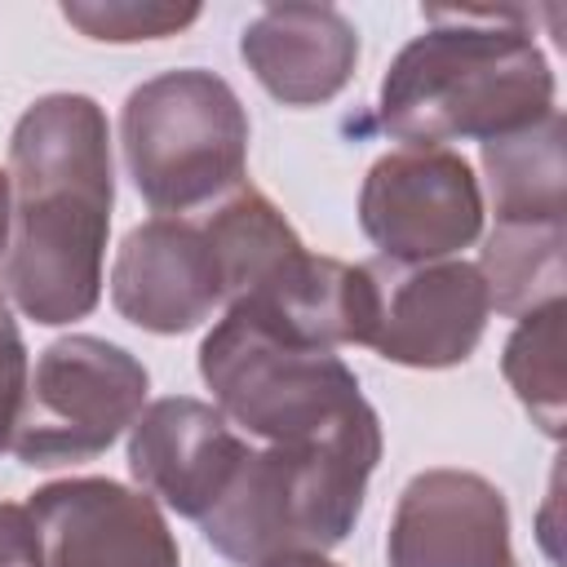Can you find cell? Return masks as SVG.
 <instances>
[{
  "label": "cell",
  "mask_w": 567,
  "mask_h": 567,
  "mask_svg": "<svg viewBox=\"0 0 567 567\" xmlns=\"http://www.w3.org/2000/svg\"><path fill=\"white\" fill-rule=\"evenodd\" d=\"M13 239L4 297L35 323L89 319L102 301V261L115 204L111 124L89 93L35 97L9 137Z\"/></svg>",
  "instance_id": "6da1fadb"
},
{
  "label": "cell",
  "mask_w": 567,
  "mask_h": 567,
  "mask_svg": "<svg viewBox=\"0 0 567 567\" xmlns=\"http://www.w3.org/2000/svg\"><path fill=\"white\" fill-rule=\"evenodd\" d=\"M554 66L523 9H425L377 89V124L408 146L496 142L554 115Z\"/></svg>",
  "instance_id": "7a4b0ae2"
},
{
  "label": "cell",
  "mask_w": 567,
  "mask_h": 567,
  "mask_svg": "<svg viewBox=\"0 0 567 567\" xmlns=\"http://www.w3.org/2000/svg\"><path fill=\"white\" fill-rule=\"evenodd\" d=\"M199 377L213 390V408L261 443L306 447L381 434L377 408L341 354L301 346L244 306H226L204 332Z\"/></svg>",
  "instance_id": "3957f363"
},
{
  "label": "cell",
  "mask_w": 567,
  "mask_h": 567,
  "mask_svg": "<svg viewBox=\"0 0 567 567\" xmlns=\"http://www.w3.org/2000/svg\"><path fill=\"white\" fill-rule=\"evenodd\" d=\"M381 447V434L306 447H248L226 496L199 518V532L239 567L292 549L328 554L354 532Z\"/></svg>",
  "instance_id": "277c9868"
},
{
  "label": "cell",
  "mask_w": 567,
  "mask_h": 567,
  "mask_svg": "<svg viewBox=\"0 0 567 567\" xmlns=\"http://www.w3.org/2000/svg\"><path fill=\"white\" fill-rule=\"evenodd\" d=\"M248 133L239 93L204 66L159 71L120 106L124 173L159 217H182L244 186Z\"/></svg>",
  "instance_id": "5b68a950"
},
{
  "label": "cell",
  "mask_w": 567,
  "mask_h": 567,
  "mask_svg": "<svg viewBox=\"0 0 567 567\" xmlns=\"http://www.w3.org/2000/svg\"><path fill=\"white\" fill-rule=\"evenodd\" d=\"M146 394L151 372L124 346L89 332L58 337L35 359L9 452L31 470L93 461L133 430Z\"/></svg>",
  "instance_id": "8992f818"
},
{
  "label": "cell",
  "mask_w": 567,
  "mask_h": 567,
  "mask_svg": "<svg viewBox=\"0 0 567 567\" xmlns=\"http://www.w3.org/2000/svg\"><path fill=\"white\" fill-rule=\"evenodd\" d=\"M483 186L447 146L385 151L359 190V226L385 266L447 261L483 235Z\"/></svg>",
  "instance_id": "52a82bcc"
},
{
  "label": "cell",
  "mask_w": 567,
  "mask_h": 567,
  "mask_svg": "<svg viewBox=\"0 0 567 567\" xmlns=\"http://www.w3.org/2000/svg\"><path fill=\"white\" fill-rule=\"evenodd\" d=\"M40 567H182L164 509L115 478H58L31 492Z\"/></svg>",
  "instance_id": "ba28073f"
},
{
  "label": "cell",
  "mask_w": 567,
  "mask_h": 567,
  "mask_svg": "<svg viewBox=\"0 0 567 567\" xmlns=\"http://www.w3.org/2000/svg\"><path fill=\"white\" fill-rule=\"evenodd\" d=\"M381 310L372 346L385 363L399 368H456L465 363L487 332V288L474 261L447 257L430 266H385L372 261Z\"/></svg>",
  "instance_id": "9c48e42d"
},
{
  "label": "cell",
  "mask_w": 567,
  "mask_h": 567,
  "mask_svg": "<svg viewBox=\"0 0 567 567\" xmlns=\"http://www.w3.org/2000/svg\"><path fill=\"white\" fill-rule=\"evenodd\" d=\"M390 567H518L509 540V505L501 487L474 470H421L403 483L390 536Z\"/></svg>",
  "instance_id": "30bf717a"
},
{
  "label": "cell",
  "mask_w": 567,
  "mask_h": 567,
  "mask_svg": "<svg viewBox=\"0 0 567 567\" xmlns=\"http://www.w3.org/2000/svg\"><path fill=\"white\" fill-rule=\"evenodd\" d=\"M248 456V439L204 399L168 394L142 408L128 430V474L155 505L204 518Z\"/></svg>",
  "instance_id": "8fae6325"
},
{
  "label": "cell",
  "mask_w": 567,
  "mask_h": 567,
  "mask_svg": "<svg viewBox=\"0 0 567 567\" xmlns=\"http://www.w3.org/2000/svg\"><path fill=\"white\" fill-rule=\"evenodd\" d=\"M111 306L155 337H177L213 319L221 306V275L204 226L186 217L133 226L111 261Z\"/></svg>",
  "instance_id": "7c38bea8"
},
{
  "label": "cell",
  "mask_w": 567,
  "mask_h": 567,
  "mask_svg": "<svg viewBox=\"0 0 567 567\" xmlns=\"http://www.w3.org/2000/svg\"><path fill=\"white\" fill-rule=\"evenodd\" d=\"M252 80L284 106L332 102L359 62V31L332 4H266L239 35Z\"/></svg>",
  "instance_id": "4fadbf2b"
},
{
  "label": "cell",
  "mask_w": 567,
  "mask_h": 567,
  "mask_svg": "<svg viewBox=\"0 0 567 567\" xmlns=\"http://www.w3.org/2000/svg\"><path fill=\"white\" fill-rule=\"evenodd\" d=\"M199 226L217 257L221 306L270 292L310 252L288 217L257 186H235L230 199H221L217 213H208V221Z\"/></svg>",
  "instance_id": "5bb4252c"
},
{
  "label": "cell",
  "mask_w": 567,
  "mask_h": 567,
  "mask_svg": "<svg viewBox=\"0 0 567 567\" xmlns=\"http://www.w3.org/2000/svg\"><path fill=\"white\" fill-rule=\"evenodd\" d=\"M483 177L496 221H567V155L563 115H545L532 128L483 142Z\"/></svg>",
  "instance_id": "9a60e30c"
},
{
  "label": "cell",
  "mask_w": 567,
  "mask_h": 567,
  "mask_svg": "<svg viewBox=\"0 0 567 567\" xmlns=\"http://www.w3.org/2000/svg\"><path fill=\"white\" fill-rule=\"evenodd\" d=\"M567 221L536 226V221H496L478 252V275L487 301L505 319H523L549 301H567Z\"/></svg>",
  "instance_id": "2e32d148"
},
{
  "label": "cell",
  "mask_w": 567,
  "mask_h": 567,
  "mask_svg": "<svg viewBox=\"0 0 567 567\" xmlns=\"http://www.w3.org/2000/svg\"><path fill=\"white\" fill-rule=\"evenodd\" d=\"M563 319H567V301H549V306L523 315L501 350V372H505L509 390L527 408L532 425H540L549 439H563V421H567Z\"/></svg>",
  "instance_id": "e0dca14e"
},
{
  "label": "cell",
  "mask_w": 567,
  "mask_h": 567,
  "mask_svg": "<svg viewBox=\"0 0 567 567\" xmlns=\"http://www.w3.org/2000/svg\"><path fill=\"white\" fill-rule=\"evenodd\" d=\"M62 18L102 44H137L186 31L199 18V4H159V0H66Z\"/></svg>",
  "instance_id": "ac0fdd59"
},
{
  "label": "cell",
  "mask_w": 567,
  "mask_h": 567,
  "mask_svg": "<svg viewBox=\"0 0 567 567\" xmlns=\"http://www.w3.org/2000/svg\"><path fill=\"white\" fill-rule=\"evenodd\" d=\"M27 381H31L27 341H22V328L9 310V297L0 292V452H9V443H13L22 399H27Z\"/></svg>",
  "instance_id": "d6986e66"
},
{
  "label": "cell",
  "mask_w": 567,
  "mask_h": 567,
  "mask_svg": "<svg viewBox=\"0 0 567 567\" xmlns=\"http://www.w3.org/2000/svg\"><path fill=\"white\" fill-rule=\"evenodd\" d=\"M0 567H40V536L27 505L0 501Z\"/></svg>",
  "instance_id": "ffe728a7"
},
{
  "label": "cell",
  "mask_w": 567,
  "mask_h": 567,
  "mask_svg": "<svg viewBox=\"0 0 567 567\" xmlns=\"http://www.w3.org/2000/svg\"><path fill=\"white\" fill-rule=\"evenodd\" d=\"M9 239H13V186H9V173L0 168V266L9 257Z\"/></svg>",
  "instance_id": "44dd1931"
},
{
  "label": "cell",
  "mask_w": 567,
  "mask_h": 567,
  "mask_svg": "<svg viewBox=\"0 0 567 567\" xmlns=\"http://www.w3.org/2000/svg\"><path fill=\"white\" fill-rule=\"evenodd\" d=\"M257 567H341V563H332L328 554H315V549H292V554H275Z\"/></svg>",
  "instance_id": "7402d4cb"
}]
</instances>
